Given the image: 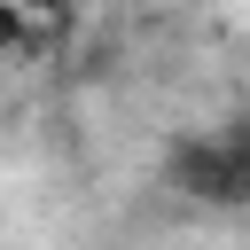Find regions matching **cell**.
Segmentation results:
<instances>
[{
    "label": "cell",
    "mask_w": 250,
    "mask_h": 250,
    "mask_svg": "<svg viewBox=\"0 0 250 250\" xmlns=\"http://www.w3.org/2000/svg\"><path fill=\"white\" fill-rule=\"evenodd\" d=\"M172 180L188 195H203V203H250V125L180 141L172 148Z\"/></svg>",
    "instance_id": "obj_1"
},
{
    "label": "cell",
    "mask_w": 250,
    "mask_h": 250,
    "mask_svg": "<svg viewBox=\"0 0 250 250\" xmlns=\"http://www.w3.org/2000/svg\"><path fill=\"white\" fill-rule=\"evenodd\" d=\"M16 39H23V16H16V8H0V47H16Z\"/></svg>",
    "instance_id": "obj_2"
}]
</instances>
